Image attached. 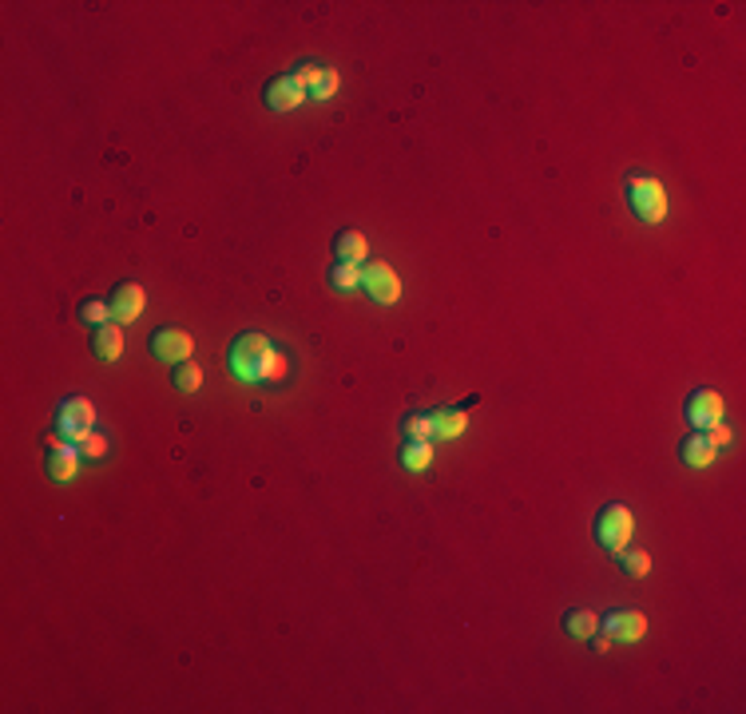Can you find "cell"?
<instances>
[{
    "label": "cell",
    "mask_w": 746,
    "mask_h": 714,
    "mask_svg": "<svg viewBox=\"0 0 746 714\" xmlns=\"http://www.w3.org/2000/svg\"><path fill=\"white\" fill-rule=\"evenodd\" d=\"M627 202L643 223H663L667 218V191L659 178H627Z\"/></svg>",
    "instance_id": "cell-1"
},
{
    "label": "cell",
    "mask_w": 746,
    "mask_h": 714,
    "mask_svg": "<svg viewBox=\"0 0 746 714\" xmlns=\"http://www.w3.org/2000/svg\"><path fill=\"white\" fill-rule=\"evenodd\" d=\"M631 532H635L631 508H623V504H607L604 512L596 516V540L604 543L607 551H623L627 543H631Z\"/></svg>",
    "instance_id": "cell-2"
},
{
    "label": "cell",
    "mask_w": 746,
    "mask_h": 714,
    "mask_svg": "<svg viewBox=\"0 0 746 714\" xmlns=\"http://www.w3.org/2000/svg\"><path fill=\"white\" fill-rule=\"evenodd\" d=\"M91 429H96V405H91L88 397H67V401H60V409H56V432H60L64 440H80V437H88Z\"/></svg>",
    "instance_id": "cell-3"
},
{
    "label": "cell",
    "mask_w": 746,
    "mask_h": 714,
    "mask_svg": "<svg viewBox=\"0 0 746 714\" xmlns=\"http://www.w3.org/2000/svg\"><path fill=\"white\" fill-rule=\"evenodd\" d=\"M270 350H274V345H270L262 334H239L234 345H231V357H226V361H231V373L239 381H254L258 377V361Z\"/></svg>",
    "instance_id": "cell-4"
},
{
    "label": "cell",
    "mask_w": 746,
    "mask_h": 714,
    "mask_svg": "<svg viewBox=\"0 0 746 714\" xmlns=\"http://www.w3.org/2000/svg\"><path fill=\"white\" fill-rule=\"evenodd\" d=\"M361 290H366L373 302H381V305H393L397 298H401V278L393 274V266L389 262H366L361 266Z\"/></svg>",
    "instance_id": "cell-5"
},
{
    "label": "cell",
    "mask_w": 746,
    "mask_h": 714,
    "mask_svg": "<svg viewBox=\"0 0 746 714\" xmlns=\"http://www.w3.org/2000/svg\"><path fill=\"white\" fill-rule=\"evenodd\" d=\"M290 75L310 99H329L337 91V72L329 64H313V60H306V64H298Z\"/></svg>",
    "instance_id": "cell-6"
},
{
    "label": "cell",
    "mask_w": 746,
    "mask_h": 714,
    "mask_svg": "<svg viewBox=\"0 0 746 714\" xmlns=\"http://www.w3.org/2000/svg\"><path fill=\"white\" fill-rule=\"evenodd\" d=\"M604 631L612 635V643H635L647 635V615L635 607H620V611H607L604 619Z\"/></svg>",
    "instance_id": "cell-7"
},
{
    "label": "cell",
    "mask_w": 746,
    "mask_h": 714,
    "mask_svg": "<svg viewBox=\"0 0 746 714\" xmlns=\"http://www.w3.org/2000/svg\"><path fill=\"white\" fill-rule=\"evenodd\" d=\"M723 413L726 405L715 389H699V393L686 397V421H691V429H710V424L723 421Z\"/></svg>",
    "instance_id": "cell-8"
},
{
    "label": "cell",
    "mask_w": 746,
    "mask_h": 714,
    "mask_svg": "<svg viewBox=\"0 0 746 714\" xmlns=\"http://www.w3.org/2000/svg\"><path fill=\"white\" fill-rule=\"evenodd\" d=\"M151 350H155L159 361L179 365V361H191V353H194V337L186 334V329L167 326V329H159V334L151 337Z\"/></svg>",
    "instance_id": "cell-9"
},
{
    "label": "cell",
    "mask_w": 746,
    "mask_h": 714,
    "mask_svg": "<svg viewBox=\"0 0 746 714\" xmlns=\"http://www.w3.org/2000/svg\"><path fill=\"white\" fill-rule=\"evenodd\" d=\"M143 302H147V294H143L139 282H123L112 290V302H107V310H112V321L115 326H127V321H135L143 313Z\"/></svg>",
    "instance_id": "cell-10"
},
{
    "label": "cell",
    "mask_w": 746,
    "mask_h": 714,
    "mask_svg": "<svg viewBox=\"0 0 746 714\" xmlns=\"http://www.w3.org/2000/svg\"><path fill=\"white\" fill-rule=\"evenodd\" d=\"M306 104V91L294 83V75H278L266 83V107L270 112H294V107Z\"/></svg>",
    "instance_id": "cell-11"
},
{
    "label": "cell",
    "mask_w": 746,
    "mask_h": 714,
    "mask_svg": "<svg viewBox=\"0 0 746 714\" xmlns=\"http://www.w3.org/2000/svg\"><path fill=\"white\" fill-rule=\"evenodd\" d=\"M75 469H80V448H75V440H56L52 453H48V476L60 484V480H72Z\"/></svg>",
    "instance_id": "cell-12"
},
{
    "label": "cell",
    "mask_w": 746,
    "mask_h": 714,
    "mask_svg": "<svg viewBox=\"0 0 746 714\" xmlns=\"http://www.w3.org/2000/svg\"><path fill=\"white\" fill-rule=\"evenodd\" d=\"M477 401V397H472ZM469 401V405H472ZM469 405H456V409H445L433 416V437L437 440H456L464 432V424H469Z\"/></svg>",
    "instance_id": "cell-13"
},
{
    "label": "cell",
    "mask_w": 746,
    "mask_h": 714,
    "mask_svg": "<svg viewBox=\"0 0 746 714\" xmlns=\"http://www.w3.org/2000/svg\"><path fill=\"white\" fill-rule=\"evenodd\" d=\"M679 456H683V464H691V469H707V464L718 456V448L710 445L702 432H691V437L679 445Z\"/></svg>",
    "instance_id": "cell-14"
},
{
    "label": "cell",
    "mask_w": 746,
    "mask_h": 714,
    "mask_svg": "<svg viewBox=\"0 0 746 714\" xmlns=\"http://www.w3.org/2000/svg\"><path fill=\"white\" fill-rule=\"evenodd\" d=\"M91 345H96V357H99V361H120V357H123V329L115 326V321H107V326L96 329Z\"/></svg>",
    "instance_id": "cell-15"
},
{
    "label": "cell",
    "mask_w": 746,
    "mask_h": 714,
    "mask_svg": "<svg viewBox=\"0 0 746 714\" xmlns=\"http://www.w3.org/2000/svg\"><path fill=\"white\" fill-rule=\"evenodd\" d=\"M334 254H337V262H366L369 258V242H366V234L361 231H342L334 238Z\"/></svg>",
    "instance_id": "cell-16"
},
{
    "label": "cell",
    "mask_w": 746,
    "mask_h": 714,
    "mask_svg": "<svg viewBox=\"0 0 746 714\" xmlns=\"http://www.w3.org/2000/svg\"><path fill=\"white\" fill-rule=\"evenodd\" d=\"M401 464L409 472H425L433 464V440H405L401 445Z\"/></svg>",
    "instance_id": "cell-17"
},
{
    "label": "cell",
    "mask_w": 746,
    "mask_h": 714,
    "mask_svg": "<svg viewBox=\"0 0 746 714\" xmlns=\"http://www.w3.org/2000/svg\"><path fill=\"white\" fill-rule=\"evenodd\" d=\"M564 631L575 635V639H591V635L599 631V615H596V611H588V607L567 611V615H564Z\"/></svg>",
    "instance_id": "cell-18"
},
{
    "label": "cell",
    "mask_w": 746,
    "mask_h": 714,
    "mask_svg": "<svg viewBox=\"0 0 746 714\" xmlns=\"http://www.w3.org/2000/svg\"><path fill=\"white\" fill-rule=\"evenodd\" d=\"M329 286L342 294L358 290L361 286V266H353V262H334V270H329Z\"/></svg>",
    "instance_id": "cell-19"
},
{
    "label": "cell",
    "mask_w": 746,
    "mask_h": 714,
    "mask_svg": "<svg viewBox=\"0 0 746 714\" xmlns=\"http://www.w3.org/2000/svg\"><path fill=\"white\" fill-rule=\"evenodd\" d=\"M286 373H290V365H286V353L270 350V353L258 361V377H254V381H266V385H274V381H282Z\"/></svg>",
    "instance_id": "cell-20"
},
{
    "label": "cell",
    "mask_w": 746,
    "mask_h": 714,
    "mask_svg": "<svg viewBox=\"0 0 746 714\" xmlns=\"http://www.w3.org/2000/svg\"><path fill=\"white\" fill-rule=\"evenodd\" d=\"M615 556H620V567L627 575H635V580H639V575H647L651 572V556L643 548H631V543H627L623 551H615Z\"/></svg>",
    "instance_id": "cell-21"
},
{
    "label": "cell",
    "mask_w": 746,
    "mask_h": 714,
    "mask_svg": "<svg viewBox=\"0 0 746 714\" xmlns=\"http://www.w3.org/2000/svg\"><path fill=\"white\" fill-rule=\"evenodd\" d=\"M171 381H175L179 393H194V389L202 385V369L194 361H179V365H175V373H171Z\"/></svg>",
    "instance_id": "cell-22"
},
{
    "label": "cell",
    "mask_w": 746,
    "mask_h": 714,
    "mask_svg": "<svg viewBox=\"0 0 746 714\" xmlns=\"http://www.w3.org/2000/svg\"><path fill=\"white\" fill-rule=\"evenodd\" d=\"M401 432H405V440H433V416L409 413L401 421Z\"/></svg>",
    "instance_id": "cell-23"
},
{
    "label": "cell",
    "mask_w": 746,
    "mask_h": 714,
    "mask_svg": "<svg viewBox=\"0 0 746 714\" xmlns=\"http://www.w3.org/2000/svg\"><path fill=\"white\" fill-rule=\"evenodd\" d=\"M75 448H80V456H83V461H104V456H107V437H99V432L91 429L88 437H80V440H75Z\"/></svg>",
    "instance_id": "cell-24"
},
{
    "label": "cell",
    "mask_w": 746,
    "mask_h": 714,
    "mask_svg": "<svg viewBox=\"0 0 746 714\" xmlns=\"http://www.w3.org/2000/svg\"><path fill=\"white\" fill-rule=\"evenodd\" d=\"M80 321L83 326H107V321H112V310H107V302H83L80 305Z\"/></svg>",
    "instance_id": "cell-25"
},
{
    "label": "cell",
    "mask_w": 746,
    "mask_h": 714,
    "mask_svg": "<svg viewBox=\"0 0 746 714\" xmlns=\"http://www.w3.org/2000/svg\"><path fill=\"white\" fill-rule=\"evenodd\" d=\"M702 437H707L715 448H726V445H731V429H726L723 421H718V424H710V429H702Z\"/></svg>",
    "instance_id": "cell-26"
},
{
    "label": "cell",
    "mask_w": 746,
    "mask_h": 714,
    "mask_svg": "<svg viewBox=\"0 0 746 714\" xmlns=\"http://www.w3.org/2000/svg\"><path fill=\"white\" fill-rule=\"evenodd\" d=\"M591 639H596V643H591V651H599V654L612 647V635H607V631H604V635H591Z\"/></svg>",
    "instance_id": "cell-27"
}]
</instances>
